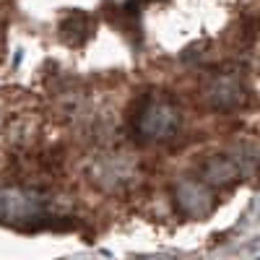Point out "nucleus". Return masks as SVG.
<instances>
[{
  "label": "nucleus",
  "mask_w": 260,
  "mask_h": 260,
  "mask_svg": "<svg viewBox=\"0 0 260 260\" xmlns=\"http://www.w3.org/2000/svg\"><path fill=\"white\" fill-rule=\"evenodd\" d=\"M91 29H94L91 16L81 13V11H73V13H68L60 21V37L68 42V45H73V47L83 45V42L91 37Z\"/></svg>",
  "instance_id": "obj_5"
},
{
  "label": "nucleus",
  "mask_w": 260,
  "mask_h": 260,
  "mask_svg": "<svg viewBox=\"0 0 260 260\" xmlns=\"http://www.w3.org/2000/svg\"><path fill=\"white\" fill-rule=\"evenodd\" d=\"M175 201L177 206L187 213V216H195V219H201V216H206L211 208H213V198L211 192L195 180H182L175 190Z\"/></svg>",
  "instance_id": "obj_3"
},
{
  "label": "nucleus",
  "mask_w": 260,
  "mask_h": 260,
  "mask_svg": "<svg viewBox=\"0 0 260 260\" xmlns=\"http://www.w3.org/2000/svg\"><path fill=\"white\" fill-rule=\"evenodd\" d=\"M208 102L213 110H234V107H240L242 99H245V89H242V83L232 78V76H221V78H213V83L208 86V91H206Z\"/></svg>",
  "instance_id": "obj_4"
},
{
  "label": "nucleus",
  "mask_w": 260,
  "mask_h": 260,
  "mask_svg": "<svg viewBox=\"0 0 260 260\" xmlns=\"http://www.w3.org/2000/svg\"><path fill=\"white\" fill-rule=\"evenodd\" d=\"M182 127V112L175 102L164 96H151L141 104L136 115V136L146 143L172 141Z\"/></svg>",
  "instance_id": "obj_1"
},
{
  "label": "nucleus",
  "mask_w": 260,
  "mask_h": 260,
  "mask_svg": "<svg viewBox=\"0 0 260 260\" xmlns=\"http://www.w3.org/2000/svg\"><path fill=\"white\" fill-rule=\"evenodd\" d=\"M50 216V198L31 187L0 190V221L11 226H39Z\"/></svg>",
  "instance_id": "obj_2"
}]
</instances>
